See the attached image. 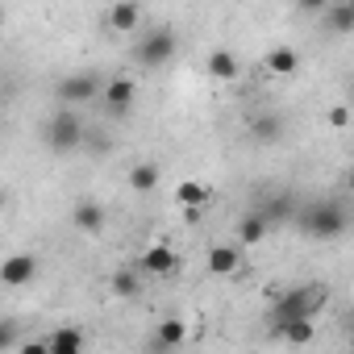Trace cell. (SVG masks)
Wrapping results in <instances>:
<instances>
[{"label": "cell", "mask_w": 354, "mask_h": 354, "mask_svg": "<svg viewBox=\"0 0 354 354\" xmlns=\"http://www.w3.org/2000/svg\"><path fill=\"white\" fill-rule=\"evenodd\" d=\"M321 308H325V288H321V283L292 288V292H283V296L271 304L267 325H271V333H275V329H283V325H292V321H313Z\"/></svg>", "instance_id": "1"}, {"label": "cell", "mask_w": 354, "mask_h": 354, "mask_svg": "<svg viewBox=\"0 0 354 354\" xmlns=\"http://www.w3.org/2000/svg\"><path fill=\"white\" fill-rule=\"evenodd\" d=\"M346 225H350V217H346L342 201H313V205L304 209V217H300V230H304L308 238H321V242L342 238Z\"/></svg>", "instance_id": "2"}, {"label": "cell", "mask_w": 354, "mask_h": 354, "mask_svg": "<svg viewBox=\"0 0 354 354\" xmlns=\"http://www.w3.org/2000/svg\"><path fill=\"white\" fill-rule=\"evenodd\" d=\"M42 146L55 150V154H71V150H80V146H84V121H80V113H75V109H59V113H50L46 125H42Z\"/></svg>", "instance_id": "3"}, {"label": "cell", "mask_w": 354, "mask_h": 354, "mask_svg": "<svg viewBox=\"0 0 354 354\" xmlns=\"http://www.w3.org/2000/svg\"><path fill=\"white\" fill-rule=\"evenodd\" d=\"M175 50H180L175 34H171L167 26H158V30H150V34L138 38V46H133V63L146 67V71H154V67H167V63L175 59Z\"/></svg>", "instance_id": "4"}, {"label": "cell", "mask_w": 354, "mask_h": 354, "mask_svg": "<svg viewBox=\"0 0 354 354\" xmlns=\"http://www.w3.org/2000/svg\"><path fill=\"white\" fill-rule=\"evenodd\" d=\"M100 88H104L100 71H75V75L59 80L55 96L63 100V109H71V104H88V100H100Z\"/></svg>", "instance_id": "5"}, {"label": "cell", "mask_w": 354, "mask_h": 354, "mask_svg": "<svg viewBox=\"0 0 354 354\" xmlns=\"http://www.w3.org/2000/svg\"><path fill=\"white\" fill-rule=\"evenodd\" d=\"M100 104L109 117H125L133 109V80L129 75H109L104 88H100Z\"/></svg>", "instance_id": "6"}, {"label": "cell", "mask_w": 354, "mask_h": 354, "mask_svg": "<svg viewBox=\"0 0 354 354\" xmlns=\"http://www.w3.org/2000/svg\"><path fill=\"white\" fill-rule=\"evenodd\" d=\"M104 221H109V213H104V205L96 196H80L71 205V225L80 234H104Z\"/></svg>", "instance_id": "7"}, {"label": "cell", "mask_w": 354, "mask_h": 354, "mask_svg": "<svg viewBox=\"0 0 354 354\" xmlns=\"http://www.w3.org/2000/svg\"><path fill=\"white\" fill-rule=\"evenodd\" d=\"M34 275H38V259L34 254H9L5 263H0V283L5 288H26V283H34Z\"/></svg>", "instance_id": "8"}, {"label": "cell", "mask_w": 354, "mask_h": 354, "mask_svg": "<svg viewBox=\"0 0 354 354\" xmlns=\"http://www.w3.org/2000/svg\"><path fill=\"white\" fill-rule=\"evenodd\" d=\"M175 267H180V254H175L167 242H154V246L138 259V271H146V275H175Z\"/></svg>", "instance_id": "9"}, {"label": "cell", "mask_w": 354, "mask_h": 354, "mask_svg": "<svg viewBox=\"0 0 354 354\" xmlns=\"http://www.w3.org/2000/svg\"><path fill=\"white\" fill-rule=\"evenodd\" d=\"M325 34H354V0H329L321 9Z\"/></svg>", "instance_id": "10"}, {"label": "cell", "mask_w": 354, "mask_h": 354, "mask_svg": "<svg viewBox=\"0 0 354 354\" xmlns=\"http://www.w3.org/2000/svg\"><path fill=\"white\" fill-rule=\"evenodd\" d=\"M283 133H288V121H283L279 113H254V117H250V138H254V142L271 146V142H279Z\"/></svg>", "instance_id": "11"}, {"label": "cell", "mask_w": 354, "mask_h": 354, "mask_svg": "<svg viewBox=\"0 0 354 354\" xmlns=\"http://www.w3.org/2000/svg\"><path fill=\"white\" fill-rule=\"evenodd\" d=\"M188 342V321L184 317H167L154 325V346L158 350H175V346H184Z\"/></svg>", "instance_id": "12"}, {"label": "cell", "mask_w": 354, "mask_h": 354, "mask_svg": "<svg viewBox=\"0 0 354 354\" xmlns=\"http://www.w3.org/2000/svg\"><path fill=\"white\" fill-rule=\"evenodd\" d=\"M46 350H50V354H84V329L59 325V329L46 337Z\"/></svg>", "instance_id": "13"}, {"label": "cell", "mask_w": 354, "mask_h": 354, "mask_svg": "<svg viewBox=\"0 0 354 354\" xmlns=\"http://www.w3.org/2000/svg\"><path fill=\"white\" fill-rule=\"evenodd\" d=\"M158 180H162V167H158V162H150V158L129 167V188H133V192H142V196H146V192H154V188H158Z\"/></svg>", "instance_id": "14"}, {"label": "cell", "mask_w": 354, "mask_h": 354, "mask_svg": "<svg viewBox=\"0 0 354 354\" xmlns=\"http://www.w3.org/2000/svg\"><path fill=\"white\" fill-rule=\"evenodd\" d=\"M205 67H209V75H213V80H225V84L242 75V63H238V55H234V50H221V46L209 55V63H205Z\"/></svg>", "instance_id": "15"}, {"label": "cell", "mask_w": 354, "mask_h": 354, "mask_svg": "<svg viewBox=\"0 0 354 354\" xmlns=\"http://www.w3.org/2000/svg\"><path fill=\"white\" fill-rule=\"evenodd\" d=\"M267 230H271L267 217H263L259 209H250V213L238 221V246H259V242L267 238Z\"/></svg>", "instance_id": "16"}, {"label": "cell", "mask_w": 354, "mask_h": 354, "mask_svg": "<svg viewBox=\"0 0 354 354\" xmlns=\"http://www.w3.org/2000/svg\"><path fill=\"white\" fill-rule=\"evenodd\" d=\"M238 267H242V246H230L225 242V246H213L209 250V271L213 275H234Z\"/></svg>", "instance_id": "17"}, {"label": "cell", "mask_w": 354, "mask_h": 354, "mask_svg": "<svg viewBox=\"0 0 354 354\" xmlns=\"http://www.w3.org/2000/svg\"><path fill=\"white\" fill-rule=\"evenodd\" d=\"M263 67H267L271 75H292V71L300 67V55H296V46H275V50H267Z\"/></svg>", "instance_id": "18"}, {"label": "cell", "mask_w": 354, "mask_h": 354, "mask_svg": "<svg viewBox=\"0 0 354 354\" xmlns=\"http://www.w3.org/2000/svg\"><path fill=\"white\" fill-rule=\"evenodd\" d=\"M109 26H113L117 34H133V30L142 26V9H138V5H113V9H109Z\"/></svg>", "instance_id": "19"}, {"label": "cell", "mask_w": 354, "mask_h": 354, "mask_svg": "<svg viewBox=\"0 0 354 354\" xmlns=\"http://www.w3.org/2000/svg\"><path fill=\"white\" fill-rule=\"evenodd\" d=\"M113 292L121 296V300H138V292H142V275H138V267H121V271H113Z\"/></svg>", "instance_id": "20"}, {"label": "cell", "mask_w": 354, "mask_h": 354, "mask_svg": "<svg viewBox=\"0 0 354 354\" xmlns=\"http://www.w3.org/2000/svg\"><path fill=\"white\" fill-rule=\"evenodd\" d=\"M209 188L205 184H196V180H184L180 188H175V201H180V209H205L209 205Z\"/></svg>", "instance_id": "21"}, {"label": "cell", "mask_w": 354, "mask_h": 354, "mask_svg": "<svg viewBox=\"0 0 354 354\" xmlns=\"http://www.w3.org/2000/svg\"><path fill=\"white\" fill-rule=\"evenodd\" d=\"M313 321H292V325H283V329H275V337H283L288 346H308L313 342Z\"/></svg>", "instance_id": "22"}, {"label": "cell", "mask_w": 354, "mask_h": 354, "mask_svg": "<svg viewBox=\"0 0 354 354\" xmlns=\"http://www.w3.org/2000/svg\"><path fill=\"white\" fill-rule=\"evenodd\" d=\"M21 346V321L17 317H0V354Z\"/></svg>", "instance_id": "23"}, {"label": "cell", "mask_w": 354, "mask_h": 354, "mask_svg": "<svg viewBox=\"0 0 354 354\" xmlns=\"http://www.w3.org/2000/svg\"><path fill=\"white\" fill-rule=\"evenodd\" d=\"M329 125H333V129H346V125H350V109H346V104L329 109Z\"/></svg>", "instance_id": "24"}, {"label": "cell", "mask_w": 354, "mask_h": 354, "mask_svg": "<svg viewBox=\"0 0 354 354\" xmlns=\"http://www.w3.org/2000/svg\"><path fill=\"white\" fill-rule=\"evenodd\" d=\"M17 354H50V350H46V342H21Z\"/></svg>", "instance_id": "25"}, {"label": "cell", "mask_w": 354, "mask_h": 354, "mask_svg": "<svg viewBox=\"0 0 354 354\" xmlns=\"http://www.w3.org/2000/svg\"><path fill=\"white\" fill-rule=\"evenodd\" d=\"M5 17H9V13H5V5H0V26H5Z\"/></svg>", "instance_id": "26"}, {"label": "cell", "mask_w": 354, "mask_h": 354, "mask_svg": "<svg viewBox=\"0 0 354 354\" xmlns=\"http://www.w3.org/2000/svg\"><path fill=\"white\" fill-rule=\"evenodd\" d=\"M0 209H5V192H0Z\"/></svg>", "instance_id": "27"}]
</instances>
